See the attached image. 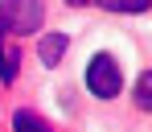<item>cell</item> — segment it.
<instances>
[{
  "label": "cell",
  "mask_w": 152,
  "mask_h": 132,
  "mask_svg": "<svg viewBox=\"0 0 152 132\" xmlns=\"http://www.w3.org/2000/svg\"><path fill=\"white\" fill-rule=\"evenodd\" d=\"M136 107L140 111H152V70L140 74V83H136Z\"/></svg>",
  "instance_id": "cell-6"
},
{
  "label": "cell",
  "mask_w": 152,
  "mask_h": 132,
  "mask_svg": "<svg viewBox=\"0 0 152 132\" xmlns=\"http://www.w3.org/2000/svg\"><path fill=\"white\" fill-rule=\"evenodd\" d=\"M66 46H70V37H66V33H45V37L37 41V58H41L45 66H58V62H62V54H66Z\"/></svg>",
  "instance_id": "cell-3"
},
{
  "label": "cell",
  "mask_w": 152,
  "mask_h": 132,
  "mask_svg": "<svg viewBox=\"0 0 152 132\" xmlns=\"http://www.w3.org/2000/svg\"><path fill=\"white\" fill-rule=\"evenodd\" d=\"M66 4H74V8H82V4H99V0H66Z\"/></svg>",
  "instance_id": "cell-8"
},
{
  "label": "cell",
  "mask_w": 152,
  "mask_h": 132,
  "mask_svg": "<svg viewBox=\"0 0 152 132\" xmlns=\"http://www.w3.org/2000/svg\"><path fill=\"white\" fill-rule=\"evenodd\" d=\"M17 62H21V54L0 46V83H12V79H17Z\"/></svg>",
  "instance_id": "cell-5"
},
{
  "label": "cell",
  "mask_w": 152,
  "mask_h": 132,
  "mask_svg": "<svg viewBox=\"0 0 152 132\" xmlns=\"http://www.w3.org/2000/svg\"><path fill=\"white\" fill-rule=\"evenodd\" d=\"M86 87L99 95V99H115L119 87H124V74H119V62L111 54H95L86 62Z\"/></svg>",
  "instance_id": "cell-2"
},
{
  "label": "cell",
  "mask_w": 152,
  "mask_h": 132,
  "mask_svg": "<svg viewBox=\"0 0 152 132\" xmlns=\"http://www.w3.org/2000/svg\"><path fill=\"white\" fill-rule=\"evenodd\" d=\"M41 0H0V25L4 33H37L41 29Z\"/></svg>",
  "instance_id": "cell-1"
},
{
  "label": "cell",
  "mask_w": 152,
  "mask_h": 132,
  "mask_svg": "<svg viewBox=\"0 0 152 132\" xmlns=\"http://www.w3.org/2000/svg\"><path fill=\"white\" fill-rule=\"evenodd\" d=\"M103 8H111V13H144L152 0H99Z\"/></svg>",
  "instance_id": "cell-7"
},
{
  "label": "cell",
  "mask_w": 152,
  "mask_h": 132,
  "mask_svg": "<svg viewBox=\"0 0 152 132\" xmlns=\"http://www.w3.org/2000/svg\"><path fill=\"white\" fill-rule=\"evenodd\" d=\"M12 132H50V124L37 111H17L12 116Z\"/></svg>",
  "instance_id": "cell-4"
}]
</instances>
